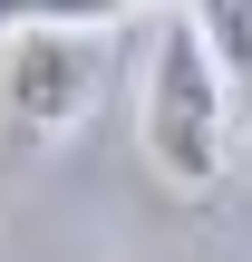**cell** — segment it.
I'll return each mask as SVG.
<instances>
[{
    "mask_svg": "<svg viewBox=\"0 0 252 262\" xmlns=\"http://www.w3.org/2000/svg\"><path fill=\"white\" fill-rule=\"evenodd\" d=\"M107 78H117V49L97 29H19V39H0V107H10L19 146L78 136L107 107Z\"/></svg>",
    "mask_w": 252,
    "mask_h": 262,
    "instance_id": "7a4b0ae2",
    "label": "cell"
},
{
    "mask_svg": "<svg viewBox=\"0 0 252 262\" xmlns=\"http://www.w3.org/2000/svg\"><path fill=\"white\" fill-rule=\"evenodd\" d=\"M126 10H146V0H0V39H19V29H107Z\"/></svg>",
    "mask_w": 252,
    "mask_h": 262,
    "instance_id": "277c9868",
    "label": "cell"
},
{
    "mask_svg": "<svg viewBox=\"0 0 252 262\" xmlns=\"http://www.w3.org/2000/svg\"><path fill=\"white\" fill-rule=\"evenodd\" d=\"M185 19L204 29V49L223 58V78L252 88V0H185Z\"/></svg>",
    "mask_w": 252,
    "mask_h": 262,
    "instance_id": "3957f363",
    "label": "cell"
},
{
    "mask_svg": "<svg viewBox=\"0 0 252 262\" xmlns=\"http://www.w3.org/2000/svg\"><path fill=\"white\" fill-rule=\"evenodd\" d=\"M136 146L175 194H214L223 156H233V78L204 49V29L185 10L155 19L146 39V88H136Z\"/></svg>",
    "mask_w": 252,
    "mask_h": 262,
    "instance_id": "6da1fadb",
    "label": "cell"
}]
</instances>
